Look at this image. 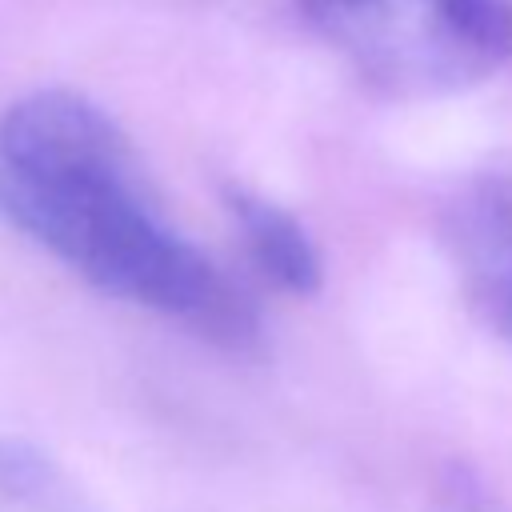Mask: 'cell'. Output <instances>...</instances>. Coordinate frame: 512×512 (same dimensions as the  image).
Listing matches in <instances>:
<instances>
[{"instance_id": "6da1fadb", "label": "cell", "mask_w": 512, "mask_h": 512, "mask_svg": "<svg viewBox=\"0 0 512 512\" xmlns=\"http://www.w3.org/2000/svg\"><path fill=\"white\" fill-rule=\"evenodd\" d=\"M0 220L220 348L260 344L252 300L160 216L132 140L80 92L40 88L0 116Z\"/></svg>"}, {"instance_id": "52a82bcc", "label": "cell", "mask_w": 512, "mask_h": 512, "mask_svg": "<svg viewBox=\"0 0 512 512\" xmlns=\"http://www.w3.org/2000/svg\"><path fill=\"white\" fill-rule=\"evenodd\" d=\"M300 8L312 20H320L324 28H340V36H344L352 24L376 16L384 8V0H300Z\"/></svg>"}, {"instance_id": "5b68a950", "label": "cell", "mask_w": 512, "mask_h": 512, "mask_svg": "<svg viewBox=\"0 0 512 512\" xmlns=\"http://www.w3.org/2000/svg\"><path fill=\"white\" fill-rule=\"evenodd\" d=\"M56 468L44 452L24 440L0 436V496L8 500H48L56 492Z\"/></svg>"}, {"instance_id": "3957f363", "label": "cell", "mask_w": 512, "mask_h": 512, "mask_svg": "<svg viewBox=\"0 0 512 512\" xmlns=\"http://www.w3.org/2000/svg\"><path fill=\"white\" fill-rule=\"evenodd\" d=\"M420 80H480L512 60V0H416Z\"/></svg>"}, {"instance_id": "8992f818", "label": "cell", "mask_w": 512, "mask_h": 512, "mask_svg": "<svg viewBox=\"0 0 512 512\" xmlns=\"http://www.w3.org/2000/svg\"><path fill=\"white\" fill-rule=\"evenodd\" d=\"M428 512H504V508L472 468L448 464L432 484Z\"/></svg>"}, {"instance_id": "7a4b0ae2", "label": "cell", "mask_w": 512, "mask_h": 512, "mask_svg": "<svg viewBox=\"0 0 512 512\" xmlns=\"http://www.w3.org/2000/svg\"><path fill=\"white\" fill-rule=\"evenodd\" d=\"M444 244L472 312L512 344V172H488L456 192Z\"/></svg>"}, {"instance_id": "277c9868", "label": "cell", "mask_w": 512, "mask_h": 512, "mask_svg": "<svg viewBox=\"0 0 512 512\" xmlns=\"http://www.w3.org/2000/svg\"><path fill=\"white\" fill-rule=\"evenodd\" d=\"M228 212L236 220V232L244 240L248 260L260 268L268 284L292 296H312L324 284L320 248L312 244L308 228L280 204H272L260 192L228 188Z\"/></svg>"}]
</instances>
